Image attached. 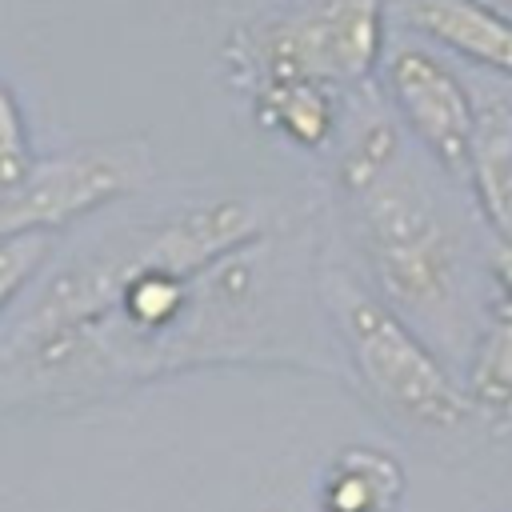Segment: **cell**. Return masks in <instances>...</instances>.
<instances>
[{"instance_id": "1", "label": "cell", "mask_w": 512, "mask_h": 512, "mask_svg": "<svg viewBox=\"0 0 512 512\" xmlns=\"http://www.w3.org/2000/svg\"><path fill=\"white\" fill-rule=\"evenodd\" d=\"M260 216L248 200H216L184 208L164 224L128 228L92 252L76 256L28 308L16 328V348H32L80 324H92L112 308V300L148 272H204L224 256L252 248L260 236Z\"/></svg>"}, {"instance_id": "2", "label": "cell", "mask_w": 512, "mask_h": 512, "mask_svg": "<svg viewBox=\"0 0 512 512\" xmlns=\"http://www.w3.org/2000/svg\"><path fill=\"white\" fill-rule=\"evenodd\" d=\"M384 44L380 0H304L300 8L236 32L228 56L244 80H312L356 84L364 80Z\"/></svg>"}, {"instance_id": "3", "label": "cell", "mask_w": 512, "mask_h": 512, "mask_svg": "<svg viewBox=\"0 0 512 512\" xmlns=\"http://www.w3.org/2000/svg\"><path fill=\"white\" fill-rule=\"evenodd\" d=\"M364 204V236L372 268L396 308L436 316L456 296V240L436 208L412 188L396 164L352 188Z\"/></svg>"}, {"instance_id": "4", "label": "cell", "mask_w": 512, "mask_h": 512, "mask_svg": "<svg viewBox=\"0 0 512 512\" xmlns=\"http://www.w3.org/2000/svg\"><path fill=\"white\" fill-rule=\"evenodd\" d=\"M340 312L352 360L380 404L420 428H456L468 416V396L392 308L364 292H348Z\"/></svg>"}, {"instance_id": "5", "label": "cell", "mask_w": 512, "mask_h": 512, "mask_svg": "<svg viewBox=\"0 0 512 512\" xmlns=\"http://www.w3.org/2000/svg\"><path fill=\"white\" fill-rule=\"evenodd\" d=\"M148 152L140 144H100L32 164L16 184L0 188V240L56 228L112 196L140 188Z\"/></svg>"}, {"instance_id": "6", "label": "cell", "mask_w": 512, "mask_h": 512, "mask_svg": "<svg viewBox=\"0 0 512 512\" xmlns=\"http://www.w3.org/2000/svg\"><path fill=\"white\" fill-rule=\"evenodd\" d=\"M388 84L396 108L404 112L408 128L428 144V152L444 168L464 172L476 132V104L464 92V84L420 48H400L388 60Z\"/></svg>"}, {"instance_id": "7", "label": "cell", "mask_w": 512, "mask_h": 512, "mask_svg": "<svg viewBox=\"0 0 512 512\" xmlns=\"http://www.w3.org/2000/svg\"><path fill=\"white\" fill-rule=\"evenodd\" d=\"M408 16L444 48L512 76V20L484 0H408Z\"/></svg>"}, {"instance_id": "8", "label": "cell", "mask_w": 512, "mask_h": 512, "mask_svg": "<svg viewBox=\"0 0 512 512\" xmlns=\"http://www.w3.org/2000/svg\"><path fill=\"white\" fill-rule=\"evenodd\" d=\"M468 168L476 176V196L488 224L512 240V108L504 100L476 108Z\"/></svg>"}, {"instance_id": "9", "label": "cell", "mask_w": 512, "mask_h": 512, "mask_svg": "<svg viewBox=\"0 0 512 512\" xmlns=\"http://www.w3.org/2000/svg\"><path fill=\"white\" fill-rule=\"evenodd\" d=\"M404 492V472L376 448H348L332 460L320 504L324 512H392Z\"/></svg>"}, {"instance_id": "10", "label": "cell", "mask_w": 512, "mask_h": 512, "mask_svg": "<svg viewBox=\"0 0 512 512\" xmlns=\"http://www.w3.org/2000/svg\"><path fill=\"white\" fill-rule=\"evenodd\" d=\"M256 116H260V124L276 128L280 136L296 140L300 148H320L332 136L336 104L324 84L276 80V84L256 88Z\"/></svg>"}, {"instance_id": "11", "label": "cell", "mask_w": 512, "mask_h": 512, "mask_svg": "<svg viewBox=\"0 0 512 512\" xmlns=\"http://www.w3.org/2000/svg\"><path fill=\"white\" fill-rule=\"evenodd\" d=\"M468 404L492 420H512V304L496 312L476 348L468 372Z\"/></svg>"}, {"instance_id": "12", "label": "cell", "mask_w": 512, "mask_h": 512, "mask_svg": "<svg viewBox=\"0 0 512 512\" xmlns=\"http://www.w3.org/2000/svg\"><path fill=\"white\" fill-rule=\"evenodd\" d=\"M28 168H32V156H28L24 120H20V108H16L12 92L0 84V188L16 184Z\"/></svg>"}, {"instance_id": "13", "label": "cell", "mask_w": 512, "mask_h": 512, "mask_svg": "<svg viewBox=\"0 0 512 512\" xmlns=\"http://www.w3.org/2000/svg\"><path fill=\"white\" fill-rule=\"evenodd\" d=\"M48 244L44 232H24V236H8L0 240V308L12 300V292L36 272V264L44 260Z\"/></svg>"}, {"instance_id": "14", "label": "cell", "mask_w": 512, "mask_h": 512, "mask_svg": "<svg viewBox=\"0 0 512 512\" xmlns=\"http://www.w3.org/2000/svg\"><path fill=\"white\" fill-rule=\"evenodd\" d=\"M492 276H496V284L504 292V304H512V240L496 244V252H492Z\"/></svg>"}, {"instance_id": "15", "label": "cell", "mask_w": 512, "mask_h": 512, "mask_svg": "<svg viewBox=\"0 0 512 512\" xmlns=\"http://www.w3.org/2000/svg\"><path fill=\"white\" fill-rule=\"evenodd\" d=\"M484 4H488V8H496L500 16H508V20H512V0H484Z\"/></svg>"}]
</instances>
